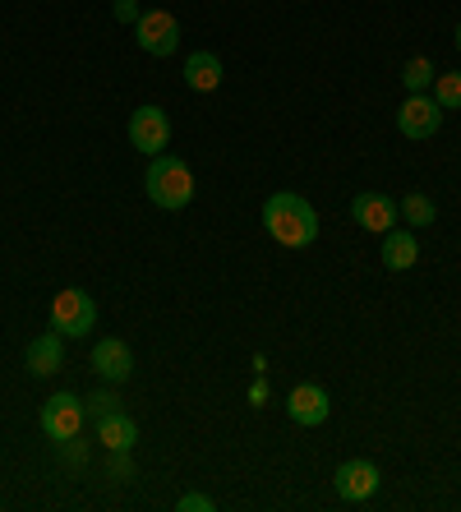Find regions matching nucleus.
<instances>
[{"label":"nucleus","instance_id":"obj_1","mask_svg":"<svg viewBox=\"0 0 461 512\" xmlns=\"http://www.w3.org/2000/svg\"><path fill=\"white\" fill-rule=\"evenodd\" d=\"M263 227H268V236L277 240V245H286V250H305V245L319 240V213H314V203H309L305 194L277 190L263 203Z\"/></svg>","mask_w":461,"mask_h":512},{"label":"nucleus","instance_id":"obj_2","mask_svg":"<svg viewBox=\"0 0 461 512\" xmlns=\"http://www.w3.org/2000/svg\"><path fill=\"white\" fill-rule=\"evenodd\" d=\"M143 185H148V199H153L157 208H171V213L190 208V199H194V171L171 153L153 157V167H148Z\"/></svg>","mask_w":461,"mask_h":512},{"label":"nucleus","instance_id":"obj_3","mask_svg":"<svg viewBox=\"0 0 461 512\" xmlns=\"http://www.w3.org/2000/svg\"><path fill=\"white\" fill-rule=\"evenodd\" d=\"M93 323H97V305L88 291H79V286H65V291L51 300V328H56L60 337L93 333Z\"/></svg>","mask_w":461,"mask_h":512},{"label":"nucleus","instance_id":"obj_4","mask_svg":"<svg viewBox=\"0 0 461 512\" xmlns=\"http://www.w3.org/2000/svg\"><path fill=\"white\" fill-rule=\"evenodd\" d=\"M42 434L47 439H56V443H65V439H79V429H83V420H88V411H83V397H74V393H56V397H47V406H42Z\"/></svg>","mask_w":461,"mask_h":512},{"label":"nucleus","instance_id":"obj_5","mask_svg":"<svg viewBox=\"0 0 461 512\" xmlns=\"http://www.w3.org/2000/svg\"><path fill=\"white\" fill-rule=\"evenodd\" d=\"M134 37H139V47L148 51V56H171V51L180 47V24H176V14H166V10H143L139 24H134Z\"/></svg>","mask_w":461,"mask_h":512},{"label":"nucleus","instance_id":"obj_6","mask_svg":"<svg viewBox=\"0 0 461 512\" xmlns=\"http://www.w3.org/2000/svg\"><path fill=\"white\" fill-rule=\"evenodd\" d=\"M379 466L369 462V457H351V462H342L337 466V494H342L346 503H365V499H374L379 494Z\"/></svg>","mask_w":461,"mask_h":512},{"label":"nucleus","instance_id":"obj_7","mask_svg":"<svg viewBox=\"0 0 461 512\" xmlns=\"http://www.w3.org/2000/svg\"><path fill=\"white\" fill-rule=\"evenodd\" d=\"M438 125H443V107L425 93H411L402 107H397V130H402L406 139H429V134H438Z\"/></svg>","mask_w":461,"mask_h":512},{"label":"nucleus","instance_id":"obj_8","mask_svg":"<svg viewBox=\"0 0 461 512\" xmlns=\"http://www.w3.org/2000/svg\"><path fill=\"white\" fill-rule=\"evenodd\" d=\"M130 143L139 148V153L157 157L171 143V120H166L162 107H139L130 116Z\"/></svg>","mask_w":461,"mask_h":512},{"label":"nucleus","instance_id":"obj_9","mask_svg":"<svg viewBox=\"0 0 461 512\" xmlns=\"http://www.w3.org/2000/svg\"><path fill=\"white\" fill-rule=\"evenodd\" d=\"M328 411H332V397L323 393L319 383H300V388H291V397H286V416L296 420V425H305V429L323 425Z\"/></svg>","mask_w":461,"mask_h":512},{"label":"nucleus","instance_id":"obj_10","mask_svg":"<svg viewBox=\"0 0 461 512\" xmlns=\"http://www.w3.org/2000/svg\"><path fill=\"white\" fill-rule=\"evenodd\" d=\"M351 217L365 231H392L402 222V208H397V199H388V194H355Z\"/></svg>","mask_w":461,"mask_h":512},{"label":"nucleus","instance_id":"obj_11","mask_svg":"<svg viewBox=\"0 0 461 512\" xmlns=\"http://www.w3.org/2000/svg\"><path fill=\"white\" fill-rule=\"evenodd\" d=\"M93 370L97 379H107V383H125L134 374V356H130V346L120 342V337H102V342L93 346Z\"/></svg>","mask_w":461,"mask_h":512},{"label":"nucleus","instance_id":"obj_12","mask_svg":"<svg viewBox=\"0 0 461 512\" xmlns=\"http://www.w3.org/2000/svg\"><path fill=\"white\" fill-rule=\"evenodd\" d=\"M24 365H28V374H37V379H47V374H56L60 365H65V337L51 328V333H42V337H33L28 342V351H24Z\"/></svg>","mask_w":461,"mask_h":512},{"label":"nucleus","instance_id":"obj_13","mask_svg":"<svg viewBox=\"0 0 461 512\" xmlns=\"http://www.w3.org/2000/svg\"><path fill=\"white\" fill-rule=\"evenodd\" d=\"M97 439L107 443L111 453H130L134 443H139V425H134L125 411H111V416L97 420Z\"/></svg>","mask_w":461,"mask_h":512},{"label":"nucleus","instance_id":"obj_14","mask_svg":"<svg viewBox=\"0 0 461 512\" xmlns=\"http://www.w3.org/2000/svg\"><path fill=\"white\" fill-rule=\"evenodd\" d=\"M415 259H420V245H415V231H383V263H388L392 273H406V268H415Z\"/></svg>","mask_w":461,"mask_h":512},{"label":"nucleus","instance_id":"obj_15","mask_svg":"<svg viewBox=\"0 0 461 512\" xmlns=\"http://www.w3.org/2000/svg\"><path fill=\"white\" fill-rule=\"evenodd\" d=\"M185 84H190L194 93H213V88H222V60H217L213 51H194V56L185 60Z\"/></svg>","mask_w":461,"mask_h":512},{"label":"nucleus","instance_id":"obj_16","mask_svg":"<svg viewBox=\"0 0 461 512\" xmlns=\"http://www.w3.org/2000/svg\"><path fill=\"white\" fill-rule=\"evenodd\" d=\"M397 208H402V222H411L415 231L434 227V222H438V208H434V199H429V194H406Z\"/></svg>","mask_w":461,"mask_h":512},{"label":"nucleus","instance_id":"obj_17","mask_svg":"<svg viewBox=\"0 0 461 512\" xmlns=\"http://www.w3.org/2000/svg\"><path fill=\"white\" fill-rule=\"evenodd\" d=\"M434 102H438L443 111H457V107H461V70L434 74Z\"/></svg>","mask_w":461,"mask_h":512},{"label":"nucleus","instance_id":"obj_18","mask_svg":"<svg viewBox=\"0 0 461 512\" xmlns=\"http://www.w3.org/2000/svg\"><path fill=\"white\" fill-rule=\"evenodd\" d=\"M402 84L411 88V93H425L429 84H434V65H429L425 56H415V60H406V70H402Z\"/></svg>","mask_w":461,"mask_h":512},{"label":"nucleus","instance_id":"obj_19","mask_svg":"<svg viewBox=\"0 0 461 512\" xmlns=\"http://www.w3.org/2000/svg\"><path fill=\"white\" fill-rule=\"evenodd\" d=\"M83 411L93 420H102V416H111V411H120V397H111V393H93V397H83Z\"/></svg>","mask_w":461,"mask_h":512},{"label":"nucleus","instance_id":"obj_20","mask_svg":"<svg viewBox=\"0 0 461 512\" xmlns=\"http://www.w3.org/2000/svg\"><path fill=\"white\" fill-rule=\"evenodd\" d=\"M111 14H116L120 24H139V5H134V0H116V5H111Z\"/></svg>","mask_w":461,"mask_h":512},{"label":"nucleus","instance_id":"obj_21","mask_svg":"<svg viewBox=\"0 0 461 512\" xmlns=\"http://www.w3.org/2000/svg\"><path fill=\"white\" fill-rule=\"evenodd\" d=\"M217 503L208 499V494H185V499H180V512H213Z\"/></svg>","mask_w":461,"mask_h":512},{"label":"nucleus","instance_id":"obj_22","mask_svg":"<svg viewBox=\"0 0 461 512\" xmlns=\"http://www.w3.org/2000/svg\"><path fill=\"white\" fill-rule=\"evenodd\" d=\"M60 457H65V462H70V466L88 462V453H79V448H74V439H65V443H60Z\"/></svg>","mask_w":461,"mask_h":512},{"label":"nucleus","instance_id":"obj_23","mask_svg":"<svg viewBox=\"0 0 461 512\" xmlns=\"http://www.w3.org/2000/svg\"><path fill=\"white\" fill-rule=\"evenodd\" d=\"M111 476H130V453H116V457H111Z\"/></svg>","mask_w":461,"mask_h":512},{"label":"nucleus","instance_id":"obj_24","mask_svg":"<svg viewBox=\"0 0 461 512\" xmlns=\"http://www.w3.org/2000/svg\"><path fill=\"white\" fill-rule=\"evenodd\" d=\"M452 42H457V51H461V24H457V37H452Z\"/></svg>","mask_w":461,"mask_h":512}]
</instances>
